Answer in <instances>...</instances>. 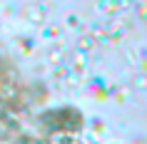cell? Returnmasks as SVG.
<instances>
[{"label": "cell", "instance_id": "obj_1", "mask_svg": "<svg viewBox=\"0 0 147 144\" xmlns=\"http://www.w3.org/2000/svg\"><path fill=\"white\" fill-rule=\"evenodd\" d=\"M23 13H25V17L28 20H32V23H42L45 20V5H40V3H28L23 8Z\"/></svg>", "mask_w": 147, "mask_h": 144}, {"label": "cell", "instance_id": "obj_2", "mask_svg": "<svg viewBox=\"0 0 147 144\" xmlns=\"http://www.w3.org/2000/svg\"><path fill=\"white\" fill-rule=\"evenodd\" d=\"M125 30H127V27H125V23H120V20H112V23L107 25V32H110V38H112V40L122 38Z\"/></svg>", "mask_w": 147, "mask_h": 144}, {"label": "cell", "instance_id": "obj_3", "mask_svg": "<svg viewBox=\"0 0 147 144\" xmlns=\"http://www.w3.org/2000/svg\"><path fill=\"white\" fill-rule=\"evenodd\" d=\"M80 50H90V47H95V35H82V38L78 40Z\"/></svg>", "mask_w": 147, "mask_h": 144}, {"label": "cell", "instance_id": "obj_4", "mask_svg": "<svg viewBox=\"0 0 147 144\" xmlns=\"http://www.w3.org/2000/svg\"><path fill=\"white\" fill-rule=\"evenodd\" d=\"M142 17H145V20H147V8H142Z\"/></svg>", "mask_w": 147, "mask_h": 144}]
</instances>
